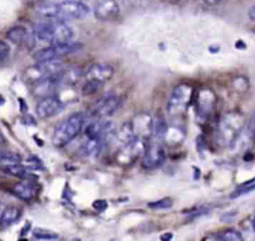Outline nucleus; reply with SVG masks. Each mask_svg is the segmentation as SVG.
<instances>
[{"instance_id": "obj_22", "label": "nucleus", "mask_w": 255, "mask_h": 241, "mask_svg": "<svg viewBox=\"0 0 255 241\" xmlns=\"http://www.w3.org/2000/svg\"><path fill=\"white\" fill-rule=\"evenodd\" d=\"M3 171L6 172L9 175L20 177V178H30V173L27 171L26 167L22 164L19 163H14V164H9V165H4Z\"/></svg>"}, {"instance_id": "obj_40", "label": "nucleus", "mask_w": 255, "mask_h": 241, "mask_svg": "<svg viewBox=\"0 0 255 241\" xmlns=\"http://www.w3.org/2000/svg\"><path fill=\"white\" fill-rule=\"evenodd\" d=\"M82 1H84V0H82Z\"/></svg>"}, {"instance_id": "obj_38", "label": "nucleus", "mask_w": 255, "mask_h": 241, "mask_svg": "<svg viewBox=\"0 0 255 241\" xmlns=\"http://www.w3.org/2000/svg\"><path fill=\"white\" fill-rule=\"evenodd\" d=\"M252 128H253V130L255 132V113H254V116L252 118Z\"/></svg>"}, {"instance_id": "obj_36", "label": "nucleus", "mask_w": 255, "mask_h": 241, "mask_svg": "<svg viewBox=\"0 0 255 241\" xmlns=\"http://www.w3.org/2000/svg\"><path fill=\"white\" fill-rule=\"evenodd\" d=\"M172 238V234L171 233H164V234H162L161 236H160V240H163V241H165V240H170Z\"/></svg>"}, {"instance_id": "obj_6", "label": "nucleus", "mask_w": 255, "mask_h": 241, "mask_svg": "<svg viewBox=\"0 0 255 241\" xmlns=\"http://www.w3.org/2000/svg\"><path fill=\"white\" fill-rule=\"evenodd\" d=\"M81 48H82V45L80 43H74V42L51 44V46L38 50L33 57L36 62L54 60L65 55L78 52L79 50H81Z\"/></svg>"}, {"instance_id": "obj_4", "label": "nucleus", "mask_w": 255, "mask_h": 241, "mask_svg": "<svg viewBox=\"0 0 255 241\" xmlns=\"http://www.w3.org/2000/svg\"><path fill=\"white\" fill-rule=\"evenodd\" d=\"M193 89L187 84H180L176 86L166 104L167 113L170 116H180L185 113L192 101Z\"/></svg>"}, {"instance_id": "obj_24", "label": "nucleus", "mask_w": 255, "mask_h": 241, "mask_svg": "<svg viewBox=\"0 0 255 241\" xmlns=\"http://www.w3.org/2000/svg\"><path fill=\"white\" fill-rule=\"evenodd\" d=\"M20 161H21V156L18 153L12 150L0 149V164H2L3 166L19 163Z\"/></svg>"}, {"instance_id": "obj_9", "label": "nucleus", "mask_w": 255, "mask_h": 241, "mask_svg": "<svg viewBox=\"0 0 255 241\" xmlns=\"http://www.w3.org/2000/svg\"><path fill=\"white\" fill-rule=\"evenodd\" d=\"M121 106V100L119 97L113 94H107L102 97L94 106L91 111V115L95 119H104L112 116Z\"/></svg>"}, {"instance_id": "obj_17", "label": "nucleus", "mask_w": 255, "mask_h": 241, "mask_svg": "<svg viewBox=\"0 0 255 241\" xmlns=\"http://www.w3.org/2000/svg\"><path fill=\"white\" fill-rule=\"evenodd\" d=\"M61 72L35 83L34 87H33L34 95L35 96H43V97L52 95L53 92L62 85Z\"/></svg>"}, {"instance_id": "obj_37", "label": "nucleus", "mask_w": 255, "mask_h": 241, "mask_svg": "<svg viewBox=\"0 0 255 241\" xmlns=\"http://www.w3.org/2000/svg\"><path fill=\"white\" fill-rule=\"evenodd\" d=\"M6 205H7V204H5V203H3V202H0V218H1V216H2V213H3V211H4L5 207H6Z\"/></svg>"}, {"instance_id": "obj_39", "label": "nucleus", "mask_w": 255, "mask_h": 241, "mask_svg": "<svg viewBox=\"0 0 255 241\" xmlns=\"http://www.w3.org/2000/svg\"><path fill=\"white\" fill-rule=\"evenodd\" d=\"M4 141H5V138H4V136L2 135V133L0 132V144L4 143Z\"/></svg>"}, {"instance_id": "obj_31", "label": "nucleus", "mask_w": 255, "mask_h": 241, "mask_svg": "<svg viewBox=\"0 0 255 241\" xmlns=\"http://www.w3.org/2000/svg\"><path fill=\"white\" fill-rule=\"evenodd\" d=\"M9 54H10L9 45L6 42L0 40V63L4 62L8 58Z\"/></svg>"}, {"instance_id": "obj_18", "label": "nucleus", "mask_w": 255, "mask_h": 241, "mask_svg": "<svg viewBox=\"0 0 255 241\" xmlns=\"http://www.w3.org/2000/svg\"><path fill=\"white\" fill-rule=\"evenodd\" d=\"M12 193L24 201L33 199L37 194V186L30 178H23L22 181L17 182L12 187Z\"/></svg>"}, {"instance_id": "obj_23", "label": "nucleus", "mask_w": 255, "mask_h": 241, "mask_svg": "<svg viewBox=\"0 0 255 241\" xmlns=\"http://www.w3.org/2000/svg\"><path fill=\"white\" fill-rule=\"evenodd\" d=\"M216 240L220 241H241L242 235L235 229H224L216 233Z\"/></svg>"}, {"instance_id": "obj_29", "label": "nucleus", "mask_w": 255, "mask_h": 241, "mask_svg": "<svg viewBox=\"0 0 255 241\" xmlns=\"http://www.w3.org/2000/svg\"><path fill=\"white\" fill-rule=\"evenodd\" d=\"M172 204H173V201L169 197H164L159 200L147 203V206L151 209L159 210V209H168L172 206Z\"/></svg>"}, {"instance_id": "obj_27", "label": "nucleus", "mask_w": 255, "mask_h": 241, "mask_svg": "<svg viewBox=\"0 0 255 241\" xmlns=\"http://www.w3.org/2000/svg\"><path fill=\"white\" fill-rule=\"evenodd\" d=\"M167 128H168V126H167L166 122L161 119H157V120H155V121H153L152 133L154 134V136L156 138L162 139L165 135V132H166Z\"/></svg>"}, {"instance_id": "obj_14", "label": "nucleus", "mask_w": 255, "mask_h": 241, "mask_svg": "<svg viewBox=\"0 0 255 241\" xmlns=\"http://www.w3.org/2000/svg\"><path fill=\"white\" fill-rule=\"evenodd\" d=\"M120 14V6L116 0H97L94 15L101 21H112Z\"/></svg>"}, {"instance_id": "obj_20", "label": "nucleus", "mask_w": 255, "mask_h": 241, "mask_svg": "<svg viewBox=\"0 0 255 241\" xmlns=\"http://www.w3.org/2000/svg\"><path fill=\"white\" fill-rule=\"evenodd\" d=\"M21 216V211L16 205H6L2 216L0 218V225L2 227H7L12 223L16 222Z\"/></svg>"}, {"instance_id": "obj_13", "label": "nucleus", "mask_w": 255, "mask_h": 241, "mask_svg": "<svg viewBox=\"0 0 255 241\" xmlns=\"http://www.w3.org/2000/svg\"><path fill=\"white\" fill-rule=\"evenodd\" d=\"M7 39L11 41L18 47H30L32 48L34 45L35 33L34 30L30 31L24 26L17 25L12 27L6 34Z\"/></svg>"}, {"instance_id": "obj_34", "label": "nucleus", "mask_w": 255, "mask_h": 241, "mask_svg": "<svg viewBox=\"0 0 255 241\" xmlns=\"http://www.w3.org/2000/svg\"><path fill=\"white\" fill-rule=\"evenodd\" d=\"M222 0H204V2L207 4V5H210V6H215L217 4H219Z\"/></svg>"}, {"instance_id": "obj_35", "label": "nucleus", "mask_w": 255, "mask_h": 241, "mask_svg": "<svg viewBox=\"0 0 255 241\" xmlns=\"http://www.w3.org/2000/svg\"><path fill=\"white\" fill-rule=\"evenodd\" d=\"M235 47H236L237 49H245L246 45H245V43H244L242 40H238V41L236 42V44H235Z\"/></svg>"}, {"instance_id": "obj_11", "label": "nucleus", "mask_w": 255, "mask_h": 241, "mask_svg": "<svg viewBox=\"0 0 255 241\" xmlns=\"http://www.w3.org/2000/svg\"><path fill=\"white\" fill-rule=\"evenodd\" d=\"M63 109L64 105L62 101L54 95H49L39 101L36 107V113L40 119H48L61 113Z\"/></svg>"}, {"instance_id": "obj_30", "label": "nucleus", "mask_w": 255, "mask_h": 241, "mask_svg": "<svg viewBox=\"0 0 255 241\" xmlns=\"http://www.w3.org/2000/svg\"><path fill=\"white\" fill-rule=\"evenodd\" d=\"M255 190V179H253L252 181H248L246 184L242 185L240 188L236 189L231 195L230 197H238L239 195H242V194H245L247 192H250V191H253Z\"/></svg>"}, {"instance_id": "obj_21", "label": "nucleus", "mask_w": 255, "mask_h": 241, "mask_svg": "<svg viewBox=\"0 0 255 241\" xmlns=\"http://www.w3.org/2000/svg\"><path fill=\"white\" fill-rule=\"evenodd\" d=\"M81 70L79 68H70L68 70H63L61 72V82L62 85H73L78 82L81 77Z\"/></svg>"}, {"instance_id": "obj_10", "label": "nucleus", "mask_w": 255, "mask_h": 241, "mask_svg": "<svg viewBox=\"0 0 255 241\" xmlns=\"http://www.w3.org/2000/svg\"><path fill=\"white\" fill-rule=\"evenodd\" d=\"M165 151L159 142H150L146 145L142 154L141 164L146 169H155L163 164Z\"/></svg>"}, {"instance_id": "obj_1", "label": "nucleus", "mask_w": 255, "mask_h": 241, "mask_svg": "<svg viewBox=\"0 0 255 241\" xmlns=\"http://www.w3.org/2000/svg\"><path fill=\"white\" fill-rule=\"evenodd\" d=\"M37 39L51 44L72 42L74 30L63 19L50 18L36 23L33 27Z\"/></svg>"}, {"instance_id": "obj_7", "label": "nucleus", "mask_w": 255, "mask_h": 241, "mask_svg": "<svg viewBox=\"0 0 255 241\" xmlns=\"http://www.w3.org/2000/svg\"><path fill=\"white\" fill-rule=\"evenodd\" d=\"M146 144L144 140L139 138H132L122 144V147L116 155V159L121 165L132 164L138 156L142 155L145 150Z\"/></svg>"}, {"instance_id": "obj_15", "label": "nucleus", "mask_w": 255, "mask_h": 241, "mask_svg": "<svg viewBox=\"0 0 255 241\" xmlns=\"http://www.w3.org/2000/svg\"><path fill=\"white\" fill-rule=\"evenodd\" d=\"M115 75V68L108 63L98 62L92 64L86 72L87 80H96L101 83L110 81Z\"/></svg>"}, {"instance_id": "obj_16", "label": "nucleus", "mask_w": 255, "mask_h": 241, "mask_svg": "<svg viewBox=\"0 0 255 241\" xmlns=\"http://www.w3.org/2000/svg\"><path fill=\"white\" fill-rule=\"evenodd\" d=\"M215 105V96L209 89H202L197 95V114L201 120L211 115Z\"/></svg>"}, {"instance_id": "obj_8", "label": "nucleus", "mask_w": 255, "mask_h": 241, "mask_svg": "<svg viewBox=\"0 0 255 241\" xmlns=\"http://www.w3.org/2000/svg\"><path fill=\"white\" fill-rule=\"evenodd\" d=\"M59 18L68 20H81L88 17L90 7L82 0H65L58 3Z\"/></svg>"}, {"instance_id": "obj_25", "label": "nucleus", "mask_w": 255, "mask_h": 241, "mask_svg": "<svg viewBox=\"0 0 255 241\" xmlns=\"http://www.w3.org/2000/svg\"><path fill=\"white\" fill-rule=\"evenodd\" d=\"M33 236L36 240H58L59 235L51 230L43 228H35L33 230Z\"/></svg>"}, {"instance_id": "obj_32", "label": "nucleus", "mask_w": 255, "mask_h": 241, "mask_svg": "<svg viewBox=\"0 0 255 241\" xmlns=\"http://www.w3.org/2000/svg\"><path fill=\"white\" fill-rule=\"evenodd\" d=\"M108 207V203L106 200L103 199H97L93 202V208L95 210H97L98 212H102L104 211L106 208Z\"/></svg>"}, {"instance_id": "obj_33", "label": "nucleus", "mask_w": 255, "mask_h": 241, "mask_svg": "<svg viewBox=\"0 0 255 241\" xmlns=\"http://www.w3.org/2000/svg\"><path fill=\"white\" fill-rule=\"evenodd\" d=\"M248 17L250 20L255 21V5H253L248 11Z\"/></svg>"}, {"instance_id": "obj_28", "label": "nucleus", "mask_w": 255, "mask_h": 241, "mask_svg": "<svg viewBox=\"0 0 255 241\" xmlns=\"http://www.w3.org/2000/svg\"><path fill=\"white\" fill-rule=\"evenodd\" d=\"M183 136V132L179 128L168 127L163 138L169 142H179L180 140H182Z\"/></svg>"}, {"instance_id": "obj_3", "label": "nucleus", "mask_w": 255, "mask_h": 241, "mask_svg": "<svg viewBox=\"0 0 255 241\" xmlns=\"http://www.w3.org/2000/svg\"><path fill=\"white\" fill-rule=\"evenodd\" d=\"M85 119V115L78 112L60 121L56 125L52 135L53 143L61 147L73 140L82 130Z\"/></svg>"}, {"instance_id": "obj_5", "label": "nucleus", "mask_w": 255, "mask_h": 241, "mask_svg": "<svg viewBox=\"0 0 255 241\" xmlns=\"http://www.w3.org/2000/svg\"><path fill=\"white\" fill-rule=\"evenodd\" d=\"M64 70V64L59 59L37 62L33 66L28 67L23 74V79L27 83L35 84L40 80L58 74Z\"/></svg>"}, {"instance_id": "obj_12", "label": "nucleus", "mask_w": 255, "mask_h": 241, "mask_svg": "<svg viewBox=\"0 0 255 241\" xmlns=\"http://www.w3.org/2000/svg\"><path fill=\"white\" fill-rule=\"evenodd\" d=\"M134 137L145 140L152 133L153 120L148 114L140 113L129 122Z\"/></svg>"}, {"instance_id": "obj_2", "label": "nucleus", "mask_w": 255, "mask_h": 241, "mask_svg": "<svg viewBox=\"0 0 255 241\" xmlns=\"http://www.w3.org/2000/svg\"><path fill=\"white\" fill-rule=\"evenodd\" d=\"M244 125V118L238 112H230L219 120L215 139L221 146H231L238 139Z\"/></svg>"}, {"instance_id": "obj_26", "label": "nucleus", "mask_w": 255, "mask_h": 241, "mask_svg": "<svg viewBox=\"0 0 255 241\" xmlns=\"http://www.w3.org/2000/svg\"><path fill=\"white\" fill-rule=\"evenodd\" d=\"M103 83L96 81V80H87L83 86L82 93L85 96H91L96 94L102 87Z\"/></svg>"}, {"instance_id": "obj_19", "label": "nucleus", "mask_w": 255, "mask_h": 241, "mask_svg": "<svg viewBox=\"0 0 255 241\" xmlns=\"http://www.w3.org/2000/svg\"><path fill=\"white\" fill-rule=\"evenodd\" d=\"M34 11L45 19L59 18L58 3L49 0H39L34 4Z\"/></svg>"}]
</instances>
